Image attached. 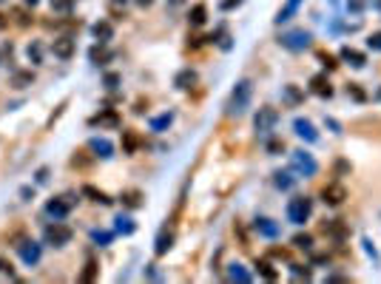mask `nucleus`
Masks as SVG:
<instances>
[{
  "label": "nucleus",
  "instance_id": "obj_29",
  "mask_svg": "<svg viewBox=\"0 0 381 284\" xmlns=\"http://www.w3.org/2000/svg\"><path fill=\"white\" fill-rule=\"evenodd\" d=\"M273 182H276V188H282V190H290L293 182H296V176H293V174H287V170H279V174H273Z\"/></svg>",
  "mask_w": 381,
  "mask_h": 284
},
{
  "label": "nucleus",
  "instance_id": "obj_1",
  "mask_svg": "<svg viewBox=\"0 0 381 284\" xmlns=\"http://www.w3.org/2000/svg\"><path fill=\"white\" fill-rule=\"evenodd\" d=\"M250 100H253V82H250V80H239L236 86H233L231 97H228L225 114H228V116H242L250 108Z\"/></svg>",
  "mask_w": 381,
  "mask_h": 284
},
{
  "label": "nucleus",
  "instance_id": "obj_2",
  "mask_svg": "<svg viewBox=\"0 0 381 284\" xmlns=\"http://www.w3.org/2000/svg\"><path fill=\"white\" fill-rule=\"evenodd\" d=\"M310 213H313V202L307 196H293L290 202H287V222L304 224L310 219Z\"/></svg>",
  "mask_w": 381,
  "mask_h": 284
},
{
  "label": "nucleus",
  "instance_id": "obj_14",
  "mask_svg": "<svg viewBox=\"0 0 381 284\" xmlns=\"http://www.w3.org/2000/svg\"><path fill=\"white\" fill-rule=\"evenodd\" d=\"M52 52H54V57H60V60H69L71 54H74V40H71V37H60V40H54Z\"/></svg>",
  "mask_w": 381,
  "mask_h": 284
},
{
  "label": "nucleus",
  "instance_id": "obj_45",
  "mask_svg": "<svg viewBox=\"0 0 381 284\" xmlns=\"http://www.w3.org/2000/svg\"><path fill=\"white\" fill-rule=\"evenodd\" d=\"M37 182L43 185V182H49V168H40L37 170Z\"/></svg>",
  "mask_w": 381,
  "mask_h": 284
},
{
  "label": "nucleus",
  "instance_id": "obj_47",
  "mask_svg": "<svg viewBox=\"0 0 381 284\" xmlns=\"http://www.w3.org/2000/svg\"><path fill=\"white\" fill-rule=\"evenodd\" d=\"M347 6H350L353 12H358V9L364 6V0H347Z\"/></svg>",
  "mask_w": 381,
  "mask_h": 284
},
{
  "label": "nucleus",
  "instance_id": "obj_3",
  "mask_svg": "<svg viewBox=\"0 0 381 284\" xmlns=\"http://www.w3.org/2000/svg\"><path fill=\"white\" fill-rule=\"evenodd\" d=\"M279 43H282L287 52H304V48H310L313 37H310V32H304V28H290V32H284V34L279 37Z\"/></svg>",
  "mask_w": 381,
  "mask_h": 284
},
{
  "label": "nucleus",
  "instance_id": "obj_26",
  "mask_svg": "<svg viewBox=\"0 0 381 284\" xmlns=\"http://www.w3.org/2000/svg\"><path fill=\"white\" fill-rule=\"evenodd\" d=\"M83 196H89L91 202H100V204H111V199H108L100 188H94V185H83Z\"/></svg>",
  "mask_w": 381,
  "mask_h": 284
},
{
  "label": "nucleus",
  "instance_id": "obj_25",
  "mask_svg": "<svg viewBox=\"0 0 381 284\" xmlns=\"http://www.w3.org/2000/svg\"><path fill=\"white\" fill-rule=\"evenodd\" d=\"M228 278H231V282H239V284H248L250 273L242 264H228Z\"/></svg>",
  "mask_w": 381,
  "mask_h": 284
},
{
  "label": "nucleus",
  "instance_id": "obj_10",
  "mask_svg": "<svg viewBox=\"0 0 381 284\" xmlns=\"http://www.w3.org/2000/svg\"><path fill=\"white\" fill-rule=\"evenodd\" d=\"M293 131L299 134L304 142H316V140H319V131L313 128V122H310V120H301V116L293 122Z\"/></svg>",
  "mask_w": 381,
  "mask_h": 284
},
{
  "label": "nucleus",
  "instance_id": "obj_54",
  "mask_svg": "<svg viewBox=\"0 0 381 284\" xmlns=\"http://www.w3.org/2000/svg\"><path fill=\"white\" fill-rule=\"evenodd\" d=\"M111 3H117V6H120V3H123V6H125V0H111Z\"/></svg>",
  "mask_w": 381,
  "mask_h": 284
},
{
  "label": "nucleus",
  "instance_id": "obj_37",
  "mask_svg": "<svg viewBox=\"0 0 381 284\" xmlns=\"http://www.w3.org/2000/svg\"><path fill=\"white\" fill-rule=\"evenodd\" d=\"M91 239L97 242V244H108V242H111V233L108 230H94L91 233Z\"/></svg>",
  "mask_w": 381,
  "mask_h": 284
},
{
  "label": "nucleus",
  "instance_id": "obj_39",
  "mask_svg": "<svg viewBox=\"0 0 381 284\" xmlns=\"http://www.w3.org/2000/svg\"><path fill=\"white\" fill-rule=\"evenodd\" d=\"M282 151H284L282 140H267V154H282Z\"/></svg>",
  "mask_w": 381,
  "mask_h": 284
},
{
  "label": "nucleus",
  "instance_id": "obj_43",
  "mask_svg": "<svg viewBox=\"0 0 381 284\" xmlns=\"http://www.w3.org/2000/svg\"><path fill=\"white\" fill-rule=\"evenodd\" d=\"M284 97L290 100V102H299V100H301V94H299V88H293V86H287V88H284Z\"/></svg>",
  "mask_w": 381,
  "mask_h": 284
},
{
  "label": "nucleus",
  "instance_id": "obj_49",
  "mask_svg": "<svg viewBox=\"0 0 381 284\" xmlns=\"http://www.w3.org/2000/svg\"><path fill=\"white\" fill-rule=\"evenodd\" d=\"M270 256H279V258H287V250H279V248H273V250H270Z\"/></svg>",
  "mask_w": 381,
  "mask_h": 284
},
{
  "label": "nucleus",
  "instance_id": "obj_57",
  "mask_svg": "<svg viewBox=\"0 0 381 284\" xmlns=\"http://www.w3.org/2000/svg\"><path fill=\"white\" fill-rule=\"evenodd\" d=\"M378 97H381V91H378Z\"/></svg>",
  "mask_w": 381,
  "mask_h": 284
},
{
  "label": "nucleus",
  "instance_id": "obj_7",
  "mask_svg": "<svg viewBox=\"0 0 381 284\" xmlns=\"http://www.w3.org/2000/svg\"><path fill=\"white\" fill-rule=\"evenodd\" d=\"M321 199H324V204H330V208H338V204L347 199V188L338 185V182H333V185H327L324 190H321Z\"/></svg>",
  "mask_w": 381,
  "mask_h": 284
},
{
  "label": "nucleus",
  "instance_id": "obj_5",
  "mask_svg": "<svg viewBox=\"0 0 381 284\" xmlns=\"http://www.w3.org/2000/svg\"><path fill=\"white\" fill-rule=\"evenodd\" d=\"M290 165H293V170H296V174H301V176H316V170H319L316 160H313L307 151L290 154Z\"/></svg>",
  "mask_w": 381,
  "mask_h": 284
},
{
  "label": "nucleus",
  "instance_id": "obj_16",
  "mask_svg": "<svg viewBox=\"0 0 381 284\" xmlns=\"http://www.w3.org/2000/svg\"><path fill=\"white\" fill-rule=\"evenodd\" d=\"M321 230L327 233V236H333V239H338V242H341V239L347 236V224L341 222V219H330V222H324V224H321Z\"/></svg>",
  "mask_w": 381,
  "mask_h": 284
},
{
  "label": "nucleus",
  "instance_id": "obj_15",
  "mask_svg": "<svg viewBox=\"0 0 381 284\" xmlns=\"http://www.w3.org/2000/svg\"><path fill=\"white\" fill-rule=\"evenodd\" d=\"M69 208H71V202H63V199L46 202V213H49L52 219H66V216H69Z\"/></svg>",
  "mask_w": 381,
  "mask_h": 284
},
{
  "label": "nucleus",
  "instance_id": "obj_34",
  "mask_svg": "<svg viewBox=\"0 0 381 284\" xmlns=\"http://www.w3.org/2000/svg\"><path fill=\"white\" fill-rule=\"evenodd\" d=\"M26 54H29V60L32 62H43V46L40 43H29Z\"/></svg>",
  "mask_w": 381,
  "mask_h": 284
},
{
  "label": "nucleus",
  "instance_id": "obj_21",
  "mask_svg": "<svg viewBox=\"0 0 381 284\" xmlns=\"http://www.w3.org/2000/svg\"><path fill=\"white\" fill-rule=\"evenodd\" d=\"M205 20H208V6H205V3H196L194 9L188 12V23H191V26H202Z\"/></svg>",
  "mask_w": 381,
  "mask_h": 284
},
{
  "label": "nucleus",
  "instance_id": "obj_22",
  "mask_svg": "<svg viewBox=\"0 0 381 284\" xmlns=\"http://www.w3.org/2000/svg\"><path fill=\"white\" fill-rule=\"evenodd\" d=\"M194 82H196V71L194 68H182L177 77H174V86H177V88H191Z\"/></svg>",
  "mask_w": 381,
  "mask_h": 284
},
{
  "label": "nucleus",
  "instance_id": "obj_46",
  "mask_svg": "<svg viewBox=\"0 0 381 284\" xmlns=\"http://www.w3.org/2000/svg\"><path fill=\"white\" fill-rule=\"evenodd\" d=\"M242 0H222L219 3V9H233V6H239Z\"/></svg>",
  "mask_w": 381,
  "mask_h": 284
},
{
  "label": "nucleus",
  "instance_id": "obj_12",
  "mask_svg": "<svg viewBox=\"0 0 381 284\" xmlns=\"http://www.w3.org/2000/svg\"><path fill=\"white\" fill-rule=\"evenodd\" d=\"M253 230H256L259 236H265V239H276V236L282 233V228L276 222H270V219H256V222H253Z\"/></svg>",
  "mask_w": 381,
  "mask_h": 284
},
{
  "label": "nucleus",
  "instance_id": "obj_28",
  "mask_svg": "<svg viewBox=\"0 0 381 284\" xmlns=\"http://www.w3.org/2000/svg\"><path fill=\"white\" fill-rule=\"evenodd\" d=\"M32 82H35V74L32 71H15V77H12V86L15 88H26Z\"/></svg>",
  "mask_w": 381,
  "mask_h": 284
},
{
  "label": "nucleus",
  "instance_id": "obj_32",
  "mask_svg": "<svg viewBox=\"0 0 381 284\" xmlns=\"http://www.w3.org/2000/svg\"><path fill=\"white\" fill-rule=\"evenodd\" d=\"M293 248L296 250H310L313 248V236H307V233H296V236H293Z\"/></svg>",
  "mask_w": 381,
  "mask_h": 284
},
{
  "label": "nucleus",
  "instance_id": "obj_31",
  "mask_svg": "<svg viewBox=\"0 0 381 284\" xmlns=\"http://www.w3.org/2000/svg\"><path fill=\"white\" fill-rule=\"evenodd\" d=\"M137 230V224L128 219V216H117V233H125V236H131Z\"/></svg>",
  "mask_w": 381,
  "mask_h": 284
},
{
  "label": "nucleus",
  "instance_id": "obj_27",
  "mask_svg": "<svg viewBox=\"0 0 381 284\" xmlns=\"http://www.w3.org/2000/svg\"><path fill=\"white\" fill-rule=\"evenodd\" d=\"M174 122V111H165V114H160V116H154V120H151V131H165V128H168V125Z\"/></svg>",
  "mask_w": 381,
  "mask_h": 284
},
{
  "label": "nucleus",
  "instance_id": "obj_8",
  "mask_svg": "<svg viewBox=\"0 0 381 284\" xmlns=\"http://www.w3.org/2000/svg\"><path fill=\"white\" fill-rule=\"evenodd\" d=\"M120 114H117L114 108H103L100 114L91 116V125H100V128H120Z\"/></svg>",
  "mask_w": 381,
  "mask_h": 284
},
{
  "label": "nucleus",
  "instance_id": "obj_41",
  "mask_svg": "<svg viewBox=\"0 0 381 284\" xmlns=\"http://www.w3.org/2000/svg\"><path fill=\"white\" fill-rule=\"evenodd\" d=\"M319 60L324 62L327 68H336V66H338V62H336V57H333V54H327V52H319Z\"/></svg>",
  "mask_w": 381,
  "mask_h": 284
},
{
  "label": "nucleus",
  "instance_id": "obj_40",
  "mask_svg": "<svg viewBox=\"0 0 381 284\" xmlns=\"http://www.w3.org/2000/svg\"><path fill=\"white\" fill-rule=\"evenodd\" d=\"M293 278H310V270H307V267H301V264H293Z\"/></svg>",
  "mask_w": 381,
  "mask_h": 284
},
{
  "label": "nucleus",
  "instance_id": "obj_18",
  "mask_svg": "<svg viewBox=\"0 0 381 284\" xmlns=\"http://www.w3.org/2000/svg\"><path fill=\"white\" fill-rule=\"evenodd\" d=\"M299 6H301V0H287V3H284L282 9H279V14H276V23H279V26H282V23H287V20L293 18V14H296V12H299Z\"/></svg>",
  "mask_w": 381,
  "mask_h": 284
},
{
  "label": "nucleus",
  "instance_id": "obj_20",
  "mask_svg": "<svg viewBox=\"0 0 381 284\" xmlns=\"http://www.w3.org/2000/svg\"><path fill=\"white\" fill-rule=\"evenodd\" d=\"M140 134L137 131H131V128H128V131H123V154H137V148H140Z\"/></svg>",
  "mask_w": 381,
  "mask_h": 284
},
{
  "label": "nucleus",
  "instance_id": "obj_51",
  "mask_svg": "<svg viewBox=\"0 0 381 284\" xmlns=\"http://www.w3.org/2000/svg\"><path fill=\"white\" fill-rule=\"evenodd\" d=\"M20 196H23V199H26V202H29V199L35 196V190H29V188H23V190H20Z\"/></svg>",
  "mask_w": 381,
  "mask_h": 284
},
{
  "label": "nucleus",
  "instance_id": "obj_48",
  "mask_svg": "<svg viewBox=\"0 0 381 284\" xmlns=\"http://www.w3.org/2000/svg\"><path fill=\"white\" fill-rule=\"evenodd\" d=\"M0 273H9L12 276V264L6 262V258H0Z\"/></svg>",
  "mask_w": 381,
  "mask_h": 284
},
{
  "label": "nucleus",
  "instance_id": "obj_52",
  "mask_svg": "<svg viewBox=\"0 0 381 284\" xmlns=\"http://www.w3.org/2000/svg\"><path fill=\"white\" fill-rule=\"evenodd\" d=\"M137 3H140V6H151V3H154V0H137Z\"/></svg>",
  "mask_w": 381,
  "mask_h": 284
},
{
  "label": "nucleus",
  "instance_id": "obj_23",
  "mask_svg": "<svg viewBox=\"0 0 381 284\" xmlns=\"http://www.w3.org/2000/svg\"><path fill=\"white\" fill-rule=\"evenodd\" d=\"M341 60H347L350 66H355V68H361L364 62H367V57H364L361 52H355V48H350V46H344V48H341Z\"/></svg>",
  "mask_w": 381,
  "mask_h": 284
},
{
  "label": "nucleus",
  "instance_id": "obj_55",
  "mask_svg": "<svg viewBox=\"0 0 381 284\" xmlns=\"http://www.w3.org/2000/svg\"><path fill=\"white\" fill-rule=\"evenodd\" d=\"M375 9H378V12H381V0H375Z\"/></svg>",
  "mask_w": 381,
  "mask_h": 284
},
{
  "label": "nucleus",
  "instance_id": "obj_13",
  "mask_svg": "<svg viewBox=\"0 0 381 284\" xmlns=\"http://www.w3.org/2000/svg\"><path fill=\"white\" fill-rule=\"evenodd\" d=\"M310 88H313V94H319V97H333V86H330L327 74H316L310 80Z\"/></svg>",
  "mask_w": 381,
  "mask_h": 284
},
{
  "label": "nucleus",
  "instance_id": "obj_30",
  "mask_svg": "<svg viewBox=\"0 0 381 284\" xmlns=\"http://www.w3.org/2000/svg\"><path fill=\"white\" fill-rule=\"evenodd\" d=\"M97 262H94V258H89V262H86V267H83V273H80V282H94V278H97Z\"/></svg>",
  "mask_w": 381,
  "mask_h": 284
},
{
  "label": "nucleus",
  "instance_id": "obj_56",
  "mask_svg": "<svg viewBox=\"0 0 381 284\" xmlns=\"http://www.w3.org/2000/svg\"><path fill=\"white\" fill-rule=\"evenodd\" d=\"M26 3H32V6H35V3H40V0H26Z\"/></svg>",
  "mask_w": 381,
  "mask_h": 284
},
{
  "label": "nucleus",
  "instance_id": "obj_24",
  "mask_svg": "<svg viewBox=\"0 0 381 284\" xmlns=\"http://www.w3.org/2000/svg\"><path fill=\"white\" fill-rule=\"evenodd\" d=\"M120 199H123V204L125 208H140L142 204V190H137V188H128V190H123V196H120Z\"/></svg>",
  "mask_w": 381,
  "mask_h": 284
},
{
  "label": "nucleus",
  "instance_id": "obj_17",
  "mask_svg": "<svg viewBox=\"0 0 381 284\" xmlns=\"http://www.w3.org/2000/svg\"><path fill=\"white\" fill-rule=\"evenodd\" d=\"M171 248H174V233L162 230L160 236H157V242H154V253H157V256H165Z\"/></svg>",
  "mask_w": 381,
  "mask_h": 284
},
{
  "label": "nucleus",
  "instance_id": "obj_6",
  "mask_svg": "<svg viewBox=\"0 0 381 284\" xmlns=\"http://www.w3.org/2000/svg\"><path fill=\"white\" fill-rule=\"evenodd\" d=\"M279 122V114H276V108H259L256 120H253V125H256V134H262V136H267V134L273 131V125Z\"/></svg>",
  "mask_w": 381,
  "mask_h": 284
},
{
  "label": "nucleus",
  "instance_id": "obj_50",
  "mask_svg": "<svg viewBox=\"0 0 381 284\" xmlns=\"http://www.w3.org/2000/svg\"><path fill=\"white\" fill-rule=\"evenodd\" d=\"M327 125H330V128H333V134H341V125H338L336 120H327Z\"/></svg>",
  "mask_w": 381,
  "mask_h": 284
},
{
  "label": "nucleus",
  "instance_id": "obj_36",
  "mask_svg": "<svg viewBox=\"0 0 381 284\" xmlns=\"http://www.w3.org/2000/svg\"><path fill=\"white\" fill-rule=\"evenodd\" d=\"M347 94H353V97L358 100V102H364V100H367V94H364V91L358 88V82H350V86H347Z\"/></svg>",
  "mask_w": 381,
  "mask_h": 284
},
{
  "label": "nucleus",
  "instance_id": "obj_19",
  "mask_svg": "<svg viewBox=\"0 0 381 284\" xmlns=\"http://www.w3.org/2000/svg\"><path fill=\"white\" fill-rule=\"evenodd\" d=\"M91 32H94V37H97L100 43H108V40L114 37V26H111L108 20H100V23H94V26H91Z\"/></svg>",
  "mask_w": 381,
  "mask_h": 284
},
{
  "label": "nucleus",
  "instance_id": "obj_33",
  "mask_svg": "<svg viewBox=\"0 0 381 284\" xmlns=\"http://www.w3.org/2000/svg\"><path fill=\"white\" fill-rule=\"evenodd\" d=\"M256 267H259V273H262V278H267V282H276L279 278V273L273 270L270 262H256Z\"/></svg>",
  "mask_w": 381,
  "mask_h": 284
},
{
  "label": "nucleus",
  "instance_id": "obj_42",
  "mask_svg": "<svg viewBox=\"0 0 381 284\" xmlns=\"http://www.w3.org/2000/svg\"><path fill=\"white\" fill-rule=\"evenodd\" d=\"M367 46H370L372 52H381V32H375V34H370V40H367Z\"/></svg>",
  "mask_w": 381,
  "mask_h": 284
},
{
  "label": "nucleus",
  "instance_id": "obj_35",
  "mask_svg": "<svg viewBox=\"0 0 381 284\" xmlns=\"http://www.w3.org/2000/svg\"><path fill=\"white\" fill-rule=\"evenodd\" d=\"M89 57H91V62H106L108 60V52L103 48V46H91V52H89Z\"/></svg>",
  "mask_w": 381,
  "mask_h": 284
},
{
  "label": "nucleus",
  "instance_id": "obj_4",
  "mask_svg": "<svg viewBox=\"0 0 381 284\" xmlns=\"http://www.w3.org/2000/svg\"><path fill=\"white\" fill-rule=\"evenodd\" d=\"M46 244H52V248H63V244H69L71 242V236H74V233H71V228L69 224H63L60 219H54V224H49V228H46Z\"/></svg>",
  "mask_w": 381,
  "mask_h": 284
},
{
  "label": "nucleus",
  "instance_id": "obj_53",
  "mask_svg": "<svg viewBox=\"0 0 381 284\" xmlns=\"http://www.w3.org/2000/svg\"><path fill=\"white\" fill-rule=\"evenodd\" d=\"M3 26H6V20H3V14H0V28H3Z\"/></svg>",
  "mask_w": 381,
  "mask_h": 284
},
{
  "label": "nucleus",
  "instance_id": "obj_38",
  "mask_svg": "<svg viewBox=\"0 0 381 284\" xmlns=\"http://www.w3.org/2000/svg\"><path fill=\"white\" fill-rule=\"evenodd\" d=\"M103 82H106L108 91H114L117 86H120V74H114V71H111V74H106V80H103Z\"/></svg>",
  "mask_w": 381,
  "mask_h": 284
},
{
  "label": "nucleus",
  "instance_id": "obj_11",
  "mask_svg": "<svg viewBox=\"0 0 381 284\" xmlns=\"http://www.w3.org/2000/svg\"><path fill=\"white\" fill-rule=\"evenodd\" d=\"M89 148L94 151V156H100V160H108V156H114V145H111L106 136H94V140L89 142Z\"/></svg>",
  "mask_w": 381,
  "mask_h": 284
},
{
  "label": "nucleus",
  "instance_id": "obj_44",
  "mask_svg": "<svg viewBox=\"0 0 381 284\" xmlns=\"http://www.w3.org/2000/svg\"><path fill=\"white\" fill-rule=\"evenodd\" d=\"M52 9H54V12H69V9H71V3H69V0H54Z\"/></svg>",
  "mask_w": 381,
  "mask_h": 284
},
{
  "label": "nucleus",
  "instance_id": "obj_9",
  "mask_svg": "<svg viewBox=\"0 0 381 284\" xmlns=\"http://www.w3.org/2000/svg\"><path fill=\"white\" fill-rule=\"evenodd\" d=\"M18 250H20V258H23L29 267L37 264V262H40V256H43V250H40V244H37V242H23V244H18Z\"/></svg>",
  "mask_w": 381,
  "mask_h": 284
}]
</instances>
